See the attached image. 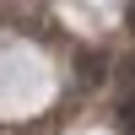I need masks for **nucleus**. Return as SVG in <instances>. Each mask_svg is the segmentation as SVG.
Returning a JSON list of instances; mask_svg holds the SVG:
<instances>
[{
	"label": "nucleus",
	"mask_w": 135,
	"mask_h": 135,
	"mask_svg": "<svg viewBox=\"0 0 135 135\" xmlns=\"http://www.w3.org/2000/svg\"><path fill=\"white\" fill-rule=\"evenodd\" d=\"M130 32H135V0H130Z\"/></svg>",
	"instance_id": "nucleus-2"
},
{
	"label": "nucleus",
	"mask_w": 135,
	"mask_h": 135,
	"mask_svg": "<svg viewBox=\"0 0 135 135\" xmlns=\"http://www.w3.org/2000/svg\"><path fill=\"white\" fill-rule=\"evenodd\" d=\"M124 130H135V108H124Z\"/></svg>",
	"instance_id": "nucleus-1"
}]
</instances>
